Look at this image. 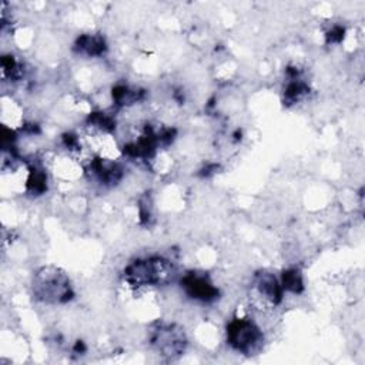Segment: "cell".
<instances>
[{
  "label": "cell",
  "mask_w": 365,
  "mask_h": 365,
  "mask_svg": "<svg viewBox=\"0 0 365 365\" xmlns=\"http://www.w3.org/2000/svg\"><path fill=\"white\" fill-rule=\"evenodd\" d=\"M174 275L173 264L163 257L135 259L124 269V281L128 287L144 288L167 284Z\"/></svg>",
  "instance_id": "obj_1"
},
{
  "label": "cell",
  "mask_w": 365,
  "mask_h": 365,
  "mask_svg": "<svg viewBox=\"0 0 365 365\" xmlns=\"http://www.w3.org/2000/svg\"><path fill=\"white\" fill-rule=\"evenodd\" d=\"M33 292L48 304L66 302L73 295L68 275L56 267H43L34 274Z\"/></svg>",
  "instance_id": "obj_2"
},
{
  "label": "cell",
  "mask_w": 365,
  "mask_h": 365,
  "mask_svg": "<svg viewBox=\"0 0 365 365\" xmlns=\"http://www.w3.org/2000/svg\"><path fill=\"white\" fill-rule=\"evenodd\" d=\"M227 339L235 351L252 355L261 346L262 334L251 319L235 318L228 324Z\"/></svg>",
  "instance_id": "obj_3"
},
{
  "label": "cell",
  "mask_w": 365,
  "mask_h": 365,
  "mask_svg": "<svg viewBox=\"0 0 365 365\" xmlns=\"http://www.w3.org/2000/svg\"><path fill=\"white\" fill-rule=\"evenodd\" d=\"M252 304L259 309L274 308L281 302L282 285L278 279L268 272H261L255 277L251 287Z\"/></svg>",
  "instance_id": "obj_4"
},
{
  "label": "cell",
  "mask_w": 365,
  "mask_h": 365,
  "mask_svg": "<svg viewBox=\"0 0 365 365\" xmlns=\"http://www.w3.org/2000/svg\"><path fill=\"white\" fill-rule=\"evenodd\" d=\"M151 344L161 355H180L185 348V335L175 325H160L151 334Z\"/></svg>",
  "instance_id": "obj_5"
},
{
  "label": "cell",
  "mask_w": 365,
  "mask_h": 365,
  "mask_svg": "<svg viewBox=\"0 0 365 365\" xmlns=\"http://www.w3.org/2000/svg\"><path fill=\"white\" fill-rule=\"evenodd\" d=\"M182 287L185 292L198 301L210 302L214 301L218 295V289L214 287V284L208 279L207 275L191 272L182 278Z\"/></svg>",
  "instance_id": "obj_6"
},
{
  "label": "cell",
  "mask_w": 365,
  "mask_h": 365,
  "mask_svg": "<svg viewBox=\"0 0 365 365\" xmlns=\"http://www.w3.org/2000/svg\"><path fill=\"white\" fill-rule=\"evenodd\" d=\"M76 47L78 51L94 57L104 53L106 43H104V38L98 34H83L78 37Z\"/></svg>",
  "instance_id": "obj_7"
},
{
  "label": "cell",
  "mask_w": 365,
  "mask_h": 365,
  "mask_svg": "<svg viewBox=\"0 0 365 365\" xmlns=\"http://www.w3.org/2000/svg\"><path fill=\"white\" fill-rule=\"evenodd\" d=\"M141 96H143V91H140L137 88H131L124 84L117 86L113 90V101L121 107H127V106H131V104L140 101Z\"/></svg>",
  "instance_id": "obj_8"
},
{
  "label": "cell",
  "mask_w": 365,
  "mask_h": 365,
  "mask_svg": "<svg viewBox=\"0 0 365 365\" xmlns=\"http://www.w3.org/2000/svg\"><path fill=\"white\" fill-rule=\"evenodd\" d=\"M282 289H288L292 292H299L302 288V278L298 269H288L287 272H284L282 275Z\"/></svg>",
  "instance_id": "obj_9"
}]
</instances>
